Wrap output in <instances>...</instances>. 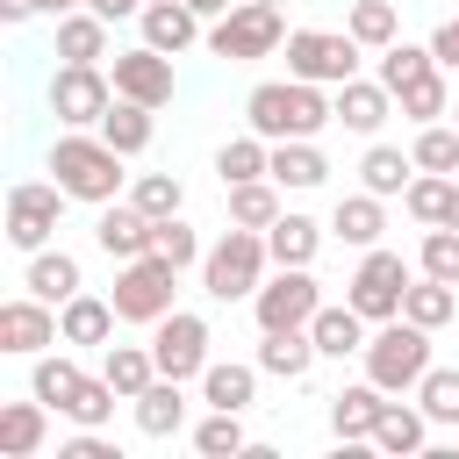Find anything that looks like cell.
I'll list each match as a JSON object with an SVG mask.
<instances>
[{
	"mask_svg": "<svg viewBox=\"0 0 459 459\" xmlns=\"http://www.w3.org/2000/svg\"><path fill=\"white\" fill-rule=\"evenodd\" d=\"M316 308H323V287H316V273H308V265H280V273L251 294L258 330H308V323H316Z\"/></svg>",
	"mask_w": 459,
	"mask_h": 459,
	"instance_id": "30bf717a",
	"label": "cell"
},
{
	"mask_svg": "<svg viewBox=\"0 0 459 459\" xmlns=\"http://www.w3.org/2000/svg\"><path fill=\"white\" fill-rule=\"evenodd\" d=\"M402 316H409V323H423V330H445V323L459 316V287L423 273V280H409V294H402Z\"/></svg>",
	"mask_w": 459,
	"mask_h": 459,
	"instance_id": "8d00e7d4",
	"label": "cell"
},
{
	"mask_svg": "<svg viewBox=\"0 0 459 459\" xmlns=\"http://www.w3.org/2000/svg\"><path fill=\"white\" fill-rule=\"evenodd\" d=\"M244 122H251L265 143L316 136V129H330V122H337V93H323L316 79H265V86H251Z\"/></svg>",
	"mask_w": 459,
	"mask_h": 459,
	"instance_id": "7a4b0ae2",
	"label": "cell"
},
{
	"mask_svg": "<svg viewBox=\"0 0 459 459\" xmlns=\"http://www.w3.org/2000/svg\"><path fill=\"white\" fill-rule=\"evenodd\" d=\"M72 7H86V0H43V14H72Z\"/></svg>",
	"mask_w": 459,
	"mask_h": 459,
	"instance_id": "11a10c76",
	"label": "cell"
},
{
	"mask_svg": "<svg viewBox=\"0 0 459 459\" xmlns=\"http://www.w3.org/2000/svg\"><path fill=\"white\" fill-rule=\"evenodd\" d=\"M65 459H122V452H115V445H108L100 430H79V437L65 445Z\"/></svg>",
	"mask_w": 459,
	"mask_h": 459,
	"instance_id": "f907efd6",
	"label": "cell"
},
{
	"mask_svg": "<svg viewBox=\"0 0 459 459\" xmlns=\"http://www.w3.org/2000/svg\"><path fill=\"white\" fill-rule=\"evenodd\" d=\"M93 14H108V22H122V14H143V0H86Z\"/></svg>",
	"mask_w": 459,
	"mask_h": 459,
	"instance_id": "816d5d0a",
	"label": "cell"
},
{
	"mask_svg": "<svg viewBox=\"0 0 459 459\" xmlns=\"http://www.w3.org/2000/svg\"><path fill=\"white\" fill-rule=\"evenodd\" d=\"M308 337H316V351H323V359H351V351H366V316H359L351 301H337V308L323 301V308H316V323H308Z\"/></svg>",
	"mask_w": 459,
	"mask_h": 459,
	"instance_id": "603a6c76",
	"label": "cell"
},
{
	"mask_svg": "<svg viewBox=\"0 0 459 459\" xmlns=\"http://www.w3.org/2000/svg\"><path fill=\"white\" fill-rule=\"evenodd\" d=\"M108 108H115V79L100 65H57L50 72V115L65 129H100Z\"/></svg>",
	"mask_w": 459,
	"mask_h": 459,
	"instance_id": "8fae6325",
	"label": "cell"
},
{
	"mask_svg": "<svg viewBox=\"0 0 459 459\" xmlns=\"http://www.w3.org/2000/svg\"><path fill=\"white\" fill-rule=\"evenodd\" d=\"M423 72H437V50H430V43H402V36H394V43L380 50V72H373V79H380L387 93H402V86H409V79H423Z\"/></svg>",
	"mask_w": 459,
	"mask_h": 459,
	"instance_id": "60d3db41",
	"label": "cell"
},
{
	"mask_svg": "<svg viewBox=\"0 0 459 459\" xmlns=\"http://www.w3.org/2000/svg\"><path fill=\"white\" fill-rule=\"evenodd\" d=\"M151 230H158V222H151L136 201H108V208H100V222H93V244L122 265V258H143V251H151Z\"/></svg>",
	"mask_w": 459,
	"mask_h": 459,
	"instance_id": "9a60e30c",
	"label": "cell"
},
{
	"mask_svg": "<svg viewBox=\"0 0 459 459\" xmlns=\"http://www.w3.org/2000/svg\"><path fill=\"white\" fill-rule=\"evenodd\" d=\"M194 452H201V459H237V452H251L244 409H208V416L194 423Z\"/></svg>",
	"mask_w": 459,
	"mask_h": 459,
	"instance_id": "74e56055",
	"label": "cell"
},
{
	"mask_svg": "<svg viewBox=\"0 0 459 459\" xmlns=\"http://www.w3.org/2000/svg\"><path fill=\"white\" fill-rule=\"evenodd\" d=\"M22 287L65 308V301H72L86 280H79V258H72V251H50V244H43V251H29V273H22Z\"/></svg>",
	"mask_w": 459,
	"mask_h": 459,
	"instance_id": "7402d4cb",
	"label": "cell"
},
{
	"mask_svg": "<svg viewBox=\"0 0 459 459\" xmlns=\"http://www.w3.org/2000/svg\"><path fill=\"white\" fill-rule=\"evenodd\" d=\"M143 7H151V0H143Z\"/></svg>",
	"mask_w": 459,
	"mask_h": 459,
	"instance_id": "680465c9",
	"label": "cell"
},
{
	"mask_svg": "<svg viewBox=\"0 0 459 459\" xmlns=\"http://www.w3.org/2000/svg\"><path fill=\"white\" fill-rule=\"evenodd\" d=\"M129 201H136L151 222H165V215L186 208V186H179V172H136V179H129Z\"/></svg>",
	"mask_w": 459,
	"mask_h": 459,
	"instance_id": "b9f144b4",
	"label": "cell"
},
{
	"mask_svg": "<svg viewBox=\"0 0 459 459\" xmlns=\"http://www.w3.org/2000/svg\"><path fill=\"white\" fill-rule=\"evenodd\" d=\"M129 158L100 136V129H65L57 143H50V179L72 194V201H86V208H108V201H122V186H129V172H122Z\"/></svg>",
	"mask_w": 459,
	"mask_h": 459,
	"instance_id": "6da1fadb",
	"label": "cell"
},
{
	"mask_svg": "<svg viewBox=\"0 0 459 459\" xmlns=\"http://www.w3.org/2000/svg\"><path fill=\"white\" fill-rule=\"evenodd\" d=\"M151 359H158V373H172V380H201V373H208V316H194V308L158 316V323H151Z\"/></svg>",
	"mask_w": 459,
	"mask_h": 459,
	"instance_id": "7c38bea8",
	"label": "cell"
},
{
	"mask_svg": "<svg viewBox=\"0 0 459 459\" xmlns=\"http://www.w3.org/2000/svg\"><path fill=\"white\" fill-rule=\"evenodd\" d=\"M416 402H423V416H430V423L459 430V366H430V373L416 380Z\"/></svg>",
	"mask_w": 459,
	"mask_h": 459,
	"instance_id": "ee69618b",
	"label": "cell"
},
{
	"mask_svg": "<svg viewBox=\"0 0 459 459\" xmlns=\"http://www.w3.org/2000/svg\"><path fill=\"white\" fill-rule=\"evenodd\" d=\"M115 402H122V394H115V380H108V373H86V387H79V402H72L65 416H72L79 430H100V423L115 416Z\"/></svg>",
	"mask_w": 459,
	"mask_h": 459,
	"instance_id": "7dc6e473",
	"label": "cell"
},
{
	"mask_svg": "<svg viewBox=\"0 0 459 459\" xmlns=\"http://www.w3.org/2000/svg\"><path fill=\"white\" fill-rule=\"evenodd\" d=\"M186 380H172V373H158L143 394H136V430L143 437H172L179 423H186V394H179Z\"/></svg>",
	"mask_w": 459,
	"mask_h": 459,
	"instance_id": "4316f807",
	"label": "cell"
},
{
	"mask_svg": "<svg viewBox=\"0 0 459 459\" xmlns=\"http://www.w3.org/2000/svg\"><path fill=\"white\" fill-rule=\"evenodd\" d=\"M215 172H222V186H237V179H265L273 172V143L251 129V136H230L222 151H215Z\"/></svg>",
	"mask_w": 459,
	"mask_h": 459,
	"instance_id": "ab89813d",
	"label": "cell"
},
{
	"mask_svg": "<svg viewBox=\"0 0 459 459\" xmlns=\"http://www.w3.org/2000/svg\"><path fill=\"white\" fill-rule=\"evenodd\" d=\"M50 344H65V330H57V301H43V294H14V301H0V351L36 359V351H50Z\"/></svg>",
	"mask_w": 459,
	"mask_h": 459,
	"instance_id": "4fadbf2b",
	"label": "cell"
},
{
	"mask_svg": "<svg viewBox=\"0 0 459 459\" xmlns=\"http://www.w3.org/2000/svg\"><path fill=\"white\" fill-rule=\"evenodd\" d=\"M29 14H43V0H0V22H29Z\"/></svg>",
	"mask_w": 459,
	"mask_h": 459,
	"instance_id": "f5cc1de1",
	"label": "cell"
},
{
	"mask_svg": "<svg viewBox=\"0 0 459 459\" xmlns=\"http://www.w3.org/2000/svg\"><path fill=\"white\" fill-rule=\"evenodd\" d=\"M330 230H337L344 244L373 251V244H380V230H387V208H380V194H344V201H337V215H330Z\"/></svg>",
	"mask_w": 459,
	"mask_h": 459,
	"instance_id": "d590c367",
	"label": "cell"
},
{
	"mask_svg": "<svg viewBox=\"0 0 459 459\" xmlns=\"http://www.w3.org/2000/svg\"><path fill=\"white\" fill-rule=\"evenodd\" d=\"M452 201H459V172H416V179H409V194H402V208H409L423 230L452 222Z\"/></svg>",
	"mask_w": 459,
	"mask_h": 459,
	"instance_id": "1f68e13d",
	"label": "cell"
},
{
	"mask_svg": "<svg viewBox=\"0 0 459 459\" xmlns=\"http://www.w3.org/2000/svg\"><path fill=\"white\" fill-rule=\"evenodd\" d=\"M100 373L115 380L122 402H136V394L158 380V359H151V344H100Z\"/></svg>",
	"mask_w": 459,
	"mask_h": 459,
	"instance_id": "d6a6232c",
	"label": "cell"
},
{
	"mask_svg": "<svg viewBox=\"0 0 459 459\" xmlns=\"http://www.w3.org/2000/svg\"><path fill=\"white\" fill-rule=\"evenodd\" d=\"M366 380L373 387H387V394H409L423 373H430V330L423 323H409V316H394V323H380L373 337H366Z\"/></svg>",
	"mask_w": 459,
	"mask_h": 459,
	"instance_id": "277c9868",
	"label": "cell"
},
{
	"mask_svg": "<svg viewBox=\"0 0 459 459\" xmlns=\"http://www.w3.org/2000/svg\"><path fill=\"white\" fill-rule=\"evenodd\" d=\"M201 402H208V409H251V402H258V359H251V366H237V359H208V373H201Z\"/></svg>",
	"mask_w": 459,
	"mask_h": 459,
	"instance_id": "484cf974",
	"label": "cell"
},
{
	"mask_svg": "<svg viewBox=\"0 0 459 459\" xmlns=\"http://www.w3.org/2000/svg\"><path fill=\"white\" fill-rule=\"evenodd\" d=\"M172 287H179V265L158 258V251H143V258H122L108 301H115L122 323H158V316H172Z\"/></svg>",
	"mask_w": 459,
	"mask_h": 459,
	"instance_id": "52a82bcc",
	"label": "cell"
},
{
	"mask_svg": "<svg viewBox=\"0 0 459 459\" xmlns=\"http://www.w3.org/2000/svg\"><path fill=\"white\" fill-rule=\"evenodd\" d=\"M136 22H143V43H151V50H165V57L194 50V36H201V14H194L186 0H151Z\"/></svg>",
	"mask_w": 459,
	"mask_h": 459,
	"instance_id": "e0dca14e",
	"label": "cell"
},
{
	"mask_svg": "<svg viewBox=\"0 0 459 459\" xmlns=\"http://www.w3.org/2000/svg\"><path fill=\"white\" fill-rule=\"evenodd\" d=\"M186 7H194V14H201V22H222V14H230V7H237V0H186Z\"/></svg>",
	"mask_w": 459,
	"mask_h": 459,
	"instance_id": "db71d44e",
	"label": "cell"
},
{
	"mask_svg": "<svg viewBox=\"0 0 459 459\" xmlns=\"http://www.w3.org/2000/svg\"><path fill=\"white\" fill-rule=\"evenodd\" d=\"M208 50L230 57V65H258V57H280L287 50V22L273 0H237L215 29H208Z\"/></svg>",
	"mask_w": 459,
	"mask_h": 459,
	"instance_id": "5b68a950",
	"label": "cell"
},
{
	"mask_svg": "<svg viewBox=\"0 0 459 459\" xmlns=\"http://www.w3.org/2000/svg\"><path fill=\"white\" fill-rule=\"evenodd\" d=\"M65 186L57 179H14L7 186V244L14 251H43L57 237V215H65Z\"/></svg>",
	"mask_w": 459,
	"mask_h": 459,
	"instance_id": "ba28073f",
	"label": "cell"
},
{
	"mask_svg": "<svg viewBox=\"0 0 459 459\" xmlns=\"http://www.w3.org/2000/svg\"><path fill=\"white\" fill-rule=\"evenodd\" d=\"M380 409H387V387H373V380H359V387H337V394H330V430H337L344 445H373V423H380Z\"/></svg>",
	"mask_w": 459,
	"mask_h": 459,
	"instance_id": "2e32d148",
	"label": "cell"
},
{
	"mask_svg": "<svg viewBox=\"0 0 459 459\" xmlns=\"http://www.w3.org/2000/svg\"><path fill=\"white\" fill-rule=\"evenodd\" d=\"M359 179H366V194L394 201V194H409V179H416V158H409V151H394V143H373V151L359 158Z\"/></svg>",
	"mask_w": 459,
	"mask_h": 459,
	"instance_id": "836d02e7",
	"label": "cell"
},
{
	"mask_svg": "<svg viewBox=\"0 0 459 459\" xmlns=\"http://www.w3.org/2000/svg\"><path fill=\"white\" fill-rule=\"evenodd\" d=\"M344 29H351V36L366 43V50H387V43L402 36V14H394V0H351Z\"/></svg>",
	"mask_w": 459,
	"mask_h": 459,
	"instance_id": "7bdbcfd3",
	"label": "cell"
},
{
	"mask_svg": "<svg viewBox=\"0 0 459 459\" xmlns=\"http://www.w3.org/2000/svg\"><path fill=\"white\" fill-rule=\"evenodd\" d=\"M452 129H459V100H452Z\"/></svg>",
	"mask_w": 459,
	"mask_h": 459,
	"instance_id": "9f6ffc18",
	"label": "cell"
},
{
	"mask_svg": "<svg viewBox=\"0 0 459 459\" xmlns=\"http://www.w3.org/2000/svg\"><path fill=\"white\" fill-rule=\"evenodd\" d=\"M273 7H287V0H273Z\"/></svg>",
	"mask_w": 459,
	"mask_h": 459,
	"instance_id": "6f0895ef",
	"label": "cell"
},
{
	"mask_svg": "<svg viewBox=\"0 0 459 459\" xmlns=\"http://www.w3.org/2000/svg\"><path fill=\"white\" fill-rule=\"evenodd\" d=\"M387 115H394V93H387L380 79H344V86H337V122H344L351 136H373Z\"/></svg>",
	"mask_w": 459,
	"mask_h": 459,
	"instance_id": "d6986e66",
	"label": "cell"
},
{
	"mask_svg": "<svg viewBox=\"0 0 459 459\" xmlns=\"http://www.w3.org/2000/svg\"><path fill=\"white\" fill-rule=\"evenodd\" d=\"M409 158H416V172H459V129L452 122H423Z\"/></svg>",
	"mask_w": 459,
	"mask_h": 459,
	"instance_id": "f6af8a7d",
	"label": "cell"
},
{
	"mask_svg": "<svg viewBox=\"0 0 459 459\" xmlns=\"http://www.w3.org/2000/svg\"><path fill=\"white\" fill-rule=\"evenodd\" d=\"M394 108H402L416 129H423V122H445V115H452V86H445V65H437V72H423V79H409V86L394 93Z\"/></svg>",
	"mask_w": 459,
	"mask_h": 459,
	"instance_id": "f35d334b",
	"label": "cell"
},
{
	"mask_svg": "<svg viewBox=\"0 0 459 459\" xmlns=\"http://www.w3.org/2000/svg\"><path fill=\"white\" fill-rule=\"evenodd\" d=\"M79 387H86V366L79 359H65V351H36V373H29V394L36 402H50L57 416L79 402Z\"/></svg>",
	"mask_w": 459,
	"mask_h": 459,
	"instance_id": "d4e9b609",
	"label": "cell"
},
{
	"mask_svg": "<svg viewBox=\"0 0 459 459\" xmlns=\"http://www.w3.org/2000/svg\"><path fill=\"white\" fill-rule=\"evenodd\" d=\"M43 437H50V402H7L0 409V459H36L43 452Z\"/></svg>",
	"mask_w": 459,
	"mask_h": 459,
	"instance_id": "ac0fdd59",
	"label": "cell"
},
{
	"mask_svg": "<svg viewBox=\"0 0 459 459\" xmlns=\"http://www.w3.org/2000/svg\"><path fill=\"white\" fill-rule=\"evenodd\" d=\"M373 445H380V452H394V459L423 452V445H430V416H423V402H387V409H380V423H373Z\"/></svg>",
	"mask_w": 459,
	"mask_h": 459,
	"instance_id": "83f0119b",
	"label": "cell"
},
{
	"mask_svg": "<svg viewBox=\"0 0 459 459\" xmlns=\"http://www.w3.org/2000/svg\"><path fill=\"white\" fill-rule=\"evenodd\" d=\"M57 57L65 65H100L108 57V14H93V7L57 14Z\"/></svg>",
	"mask_w": 459,
	"mask_h": 459,
	"instance_id": "44dd1931",
	"label": "cell"
},
{
	"mask_svg": "<svg viewBox=\"0 0 459 459\" xmlns=\"http://www.w3.org/2000/svg\"><path fill=\"white\" fill-rule=\"evenodd\" d=\"M265 251H273V265H316V251H323V222L280 208V222L265 230Z\"/></svg>",
	"mask_w": 459,
	"mask_h": 459,
	"instance_id": "4dcf8cb0",
	"label": "cell"
},
{
	"mask_svg": "<svg viewBox=\"0 0 459 459\" xmlns=\"http://www.w3.org/2000/svg\"><path fill=\"white\" fill-rule=\"evenodd\" d=\"M115 93L122 100H143V108H165L172 100V57L165 50H151V43H136V50H115Z\"/></svg>",
	"mask_w": 459,
	"mask_h": 459,
	"instance_id": "5bb4252c",
	"label": "cell"
},
{
	"mask_svg": "<svg viewBox=\"0 0 459 459\" xmlns=\"http://www.w3.org/2000/svg\"><path fill=\"white\" fill-rule=\"evenodd\" d=\"M359 36L344 29H287V79H316V86H344L359 79Z\"/></svg>",
	"mask_w": 459,
	"mask_h": 459,
	"instance_id": "8992f818",
	"label": "cell"
},
{
	"mask_svg": "<svg viewBox=\"0 0 459 459\" xmlns=\"http://www.w3.org/2000/svg\"><path fill=\"white\" fill-rule=\"evenodd\" d=\"M222 194H230V222H244V230H273L280 222V179L273 172L265 179H237Z\"/></svg>",
	"mask_w": 459,
	"mask_h": 459,
	"instance_id": "e575fe53",
	"label": "cell"
},
{
	"mask_svg": "<svg viewBox=\"0 0 459 459\" xmlns=\"http://www.w3.org/2000/svg\"><path fill=\"white\" fill-rule=\"evenodd\" d=\"M402 294H409V265H402V251H366L359 258V273L344 280V301L366 316V323H394L402 316Z\"/></svg>",
	"mask_w": 459,
	"mask_h": 459,
	"instance_id": "9c48e42d",
	"label": "cell"
},
{
	"mask_svg": "<svg viewBox=\"0 0 459 459\" xmlns=\"http://www.w3.org/2000/svg\"><path fill=\"white\" fill-rule=\"evenodd\" d=\"M416 273H430V280H452V287H459V230H452V222L423 230V244H416Z\"/></svg>",
	"mask_w": 459,
	"mask_h": 459,
	"instance_id": "bcb514c9",
	"label": "cell"
},
{
	"mask_svg": "<svg viewBox=\"0 0 459 459\" xmlns=\"http://www.w3.org/2000/svg\"><path fill=\"white\" fill-rule=\"evenodd\" d=\"M316 359L323 351L308 330H265V344H258V373H273V380H308Z\"/></svg>",
	"mask_w": 459,
	"mask_h": 459,
	"instance_id": "cb8c5ba5",
	"label": "cell"
},
{
	"mask_svg": "<svg viewBox=\"0 0 459 459\" xmlns=\"http://www.w3.org/2000/svg\"><path fill=\"white\" fill-rule=\"evenodd\" d=\"M115 323H122V316H115V301H108V294H86V287L57 308L65 344H108V337H115Z\"/></svg>",
	"mask_w": 459,
	"mask_h": 459,
	"instance_id": "ffe728a7",
	"label": "cell"
},
{
	"mask_svg": "<svg viewBox=\"0 0 459 459\" xmlns=\"http://www.w3.org/2000/svg\"><path fill=\"white\" fill-rule=\"evenodd\" d=\"M273 179L294 186V194H308V186L330 179V158L316 151V136H287V143H273Z\"/></svg>",
	"mask_w": 459,
	"mask_h": 459,
	"instance_id": "f546056e",
	"label": "cell"
},
{
	"mask_svg": "<svg viewBox=\"0 0 459 459\" xmlns=\"http://www.w3.org/2000/svg\"><path fill=\"white\" fill-rule=\"evenodd\" d=\"M151 115H158V108H143V100H122V93H115V108L100 115V136H108L122 158H143V151H151V136H158V122H151Z\"/></svg>",
	"mask_w": 459,
	"mask_h": 459,
	"instance_id": "f1b7e54d",
	"label": "cell"
},
{
	"mask_svg": "<svg viewBox=\"0 0 459 459\" xmlns=\"http://www.w3.org/2000/svg\"><path fill=\"white\" fill-rule=\"evenodd\" d=\"M265 265H273V251H265V230H244V222H230L208 251H201V287L215 294V301H251L258 287H265Z\"/></svg>",
	"mask_w": 459,
	"mask_h": 459,
	"instance_id": "3957f363",
	"label": "cell"
},
{
	"mask_svg": "<svg viewBox=\"0 0 459 459\" xmlns=\"http://www.w3.org/2000/svg\"><path fill=\"white\" fill-rule=\"evenodd\" d=\"M151 251H158V258H172L179 273H186V265H201V237H194V222H179V215H165V222L151 230Z\"/></svg>",
	"mask_w": 459,
	"mask_h": 459,
	"instance_id": "c3c4849f",
	"label": "cell"
},
{
	"mask_svg": "<svg viewBox=\"0 0 459 459\" xmlns=\"http://www.w3.org/2000/svg\"><path fill=\"white\" fill-rule=\"evenodd\" d=\"M430 50H437V65H445V72H459V14H445V22L430 29Z\"/></svg>",
	"mask_w": 459,
	"mask_h": 459,
	"instance_id": "681fc988",
	"label": "cell"
}]
</instances>
